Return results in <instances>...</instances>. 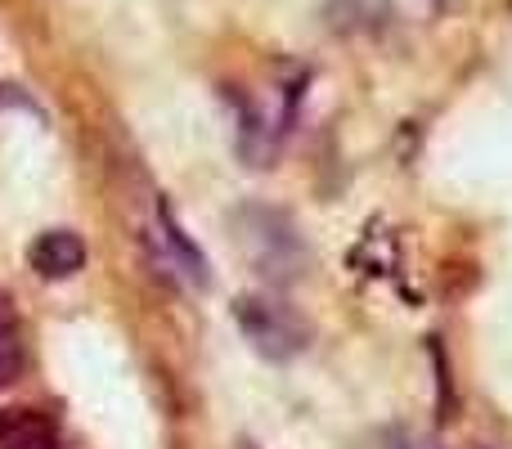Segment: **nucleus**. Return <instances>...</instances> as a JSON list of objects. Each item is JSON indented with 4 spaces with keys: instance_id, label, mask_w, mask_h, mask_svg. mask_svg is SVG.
<instances>
[{
    "instance_id": "f257e3e1",
    "label": "nucleus",
    "mask_w": 512,
    "mask_h": 449,
    "mask_svg": "<svg viewBox=\"0 0 512 449\" xmlns=\"http://www.w3.org/2000/svg\"><path fill=\"white\" fill-rule=\"evenodd\" d=\"M230 225H234V238H239V247H243V261H248L261 279L288 283L301 274L306 247H301L297 229H292V221L283 212L252 203V207H239Z\"/></svg>"
},
{
    "instance_id": "f03ea898",
    "label": "nucleus",
    "mask_w": 512,
    "mask_h": 449,
    "mask_svg": "<svg viewBox=\"0 0 512 449\" xmlns=\"http://www.w3.org/2000/svg\"><path fill=\"white\" fill-rule=\"evenodd\" d=\"M234 324L265 360H292L310 342V328L292 315V306L274 297H239L234 301Z\"/></svg>"
},
{
    "instance_id": "7ed1b4c3",
    "label": "nucleus",
    "mask_w": 512,
    "mask_h": 449,
    "mask_svg": "<svg viewBox=\"0 0 512 449\" xmlns=\"http://www.w3.org/2000/svg\"><path fill=\"white\" fill-rule=\"evenodd\" d=\"M27 265L41 279H72L86 265V243L72 229H45L32 247H27Z\"/></svg>"
},
{
    "instance_id": "20e7f679",
    "label": "nucleus",
    "mask_w": 512,
    "mask_h": 449,
    "mask_svg": "<svg viewBox=\"0 0 512 449\" xmlns=\"http://www.w3.org/2000/svg\"><path fill=\"white\" fill-rule=\"evenodd\" d=\"M158 221H162V238L171 243V252H176V261L185 265V274H194L198 283H207V261H203V252H198V247L185 238V229L176 225V216H171L167 207H158Z\"/></svg>"
},
{
    "instance_id": "39448f33",
    "label": "nucleus",
    "mask_w": 512,
    "mask_h": 449,
    "mask_svg": "<svg viewBox=\"0 0 512 449\" xmlns=\"http://www.w3.org/2000/svg\"><path fill=\"white\" fill-rule=\"evenodd\" d=\"M18 369H23V351H18V342L0 346V391L18 378Z\"/></svg>"
},
{
    "instance_id": "423d86ee",
    "label": "nucleus",
    "mask_w": 512,
    "mask_h": 449,
    "mask_svg": "<svg viewBox=\"0 0 512 449\" xmlns=\"http://www.w3.org/2000/svg\"><path fill=\"white\" fill-rule=\"evenodd\" d=\"M387 449H441V445H436L432 436H423V432H391Z\"/></svg>"
},
{
    "instance_id": "0eeeda50",
    "label": "nucleus",
    "mask_w": 512,
    "mask_h": 449,
    "mask_svg": "<svg viewBox=\"0 0 512 449\" xmlns=\"http://www.w3.org/2000/svg\"><path fill=\"white\" fill-rule=\"evenodd\" d=\"M14 342V315H9V306L0 301V346Z\"/></svg>"
},
{
    "instance_id": "6e6552de",
    "label": "nucleus",
    "mask_w": 512,
    "mask_h": 449,
    "mask_svg": "<svg viewBox=\"0 0 512 449\" xmlns=\"http://www.w3.org/2000/svg\"><path fill=\"white\" fill-rule=\"evenodd\" d=\"M243 449H256V445H243Z\"/></svg>"
}]
</instances>
